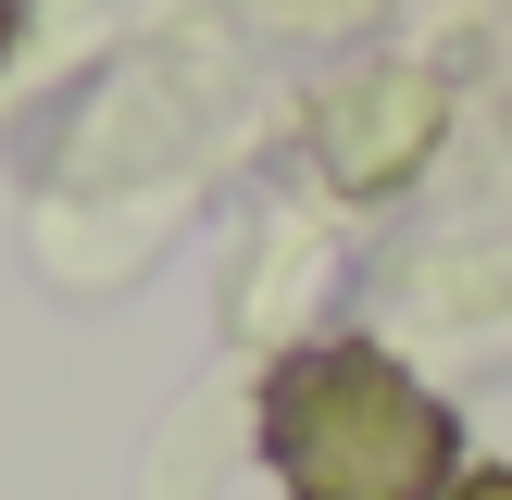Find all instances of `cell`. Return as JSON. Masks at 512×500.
Returning <instances> with one entry per match:
<instances>
[{
    "label": "cell",
    "instance_id": "6da1fadb",
    "mask_svg": "<svg viewBox=\"0 0 512 500\" xmlns=\"http://www.w3.org/2000/svg\"><path fill=\"white\" fill-rule=\"evenodd\" d=\"M263 463L288 500H450V413L363 338H313L263 375Z\"/></svg>",
    "mask_w": 512,
    "mask_h": 500
},
{
    "label": "cell",
    "instance_id": "7a4b0ae2",
    "mask_svg": "<svg viewBox=\"0 0 512 500\" xmlns=\"http://www.w3.org/2000/svg\"><path fill=\"white\" fill-rule=\"evenodd\" d=\"M450 500H512V463H475V475H450Z\"/></svg>",
    "mask_w": 512,
    "mask_h": 500
},
{
    "label": "cell",
    "instance_id": "3957f363",
    "mask_svg": "<svg viewBox=\"0 0 512 500\" xmlns=\"http://www.w3.org/2000/svg\"><path fill=\"white\" fill-rule=\"evenodd\" d=\"M13 38H25V0H0V50H13Z\"/></svg>",
    "mask_w": 512,
    "mask_h": 500
}]
</instances>
